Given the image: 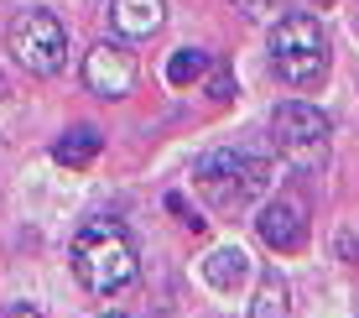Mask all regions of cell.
I'll use <instances>...</instances> for the list:
<instances>
[{"label":"cell","mask_w":359,"mask_h":318,"mask_svg":"<svg viewBox=\"0 0 359 318\" xmlns=\"http://www.w3.org/2000/svg\"><path fill=\"white\" fill-rule=\"evenodd\" d=\"M68 261H73V277H79L89 292H99V298H109V292L130 287L135 272H141L130 235L115 225V219H89V225H79Z\"/></svg>","instance_id":"1"},{"label":"cell","mask_w":359,"mask_h":318,"mask_svg":"<svg viewBox=\"0 0 359 318\" xmlns=\"http://www.w3.org/2000/svg\"><path fill=\"white\" fill-rule=\"evenodd\" d=\"M271 68L276 79H287L292 89H307L328 73V32L318 27V16H281L271 27Z\"/></svg>","instance_id":"2"},{"label":"cell","mask_w":359,"mask_h":318,"mask_svg":"<svg viewBox=\"0 0 359 318\" xmlns=\"http://www.w3.org/2000/svg\"><path fill=\"white\" fill-rule=\"evenodd\" d=\"M271 178H276V167H271L266 157H245V152H208V157H198V167H193V183L219 209H240V204L271 193Z\"/></svg>","instance_id":"3"},{"label":"cell","mask_w":359,"mask_h":318,"mask_svg":"<svg viewBox=\"0 0 359 318\" xmlns=\"http://www.w3.org/2000/svg\"><path fill=\"white\" fill-rule=\"evenodd\" d=\"M6 53L16 68L36 73V79H53L68 63V32L53 11H16L6 27Z\"/></svg>","instance_id":"4"},{"label":"cell","mask_w":359,"mask_h":318,"mask_svg":"<svg viewBox=\"0 0 359 318\" xmlns=\"http://www.w3.org/2000/svg\"><path fill=\"white\" fill-rule=\"evenodd\" d=\"M328 115L318 105H307V100H287V105H276L271 110V136H276V146L292 157L297 167H313V162H323V146H328Z\"/></svg>","instance_id":"5"},{"label":"cell","mask_w":359,"mask_h":318,"mask_svg":"<svg viewBox=\"0 0 359 318\" xmlns=\"http://www.w3.org/2000/svg\"><path fill=\"white\" fill-rule=\"evenodd\" d=\"M135 53L126 42H94L89 58H83V84H89V94L99 100H126L135 89Z\"/></svg>","instance_id":"6"},{"label":"cell","mask_w":359,"mask_h":318,"mask_svg":"<svg viewBox=\"0 0 359 318\" xmlns=\"http://www.w3.org/2000/svg\"><path fill=\"white\" fill-rule=\"evenodd\" d=\"M255 230H261V240H266L271 251H281V256L302 251V240H307V204L292 199V193H276V199L261 204Z\"/></svg>","instance_id":"7"},{"label":"cell","mask_w":359,"mask_h":318,"mask_svg":"<svg viewBox=\"0 0 359 318\" xmlns=\"http://www.w3.org/2000/svg\"><path fill=\"white\" fill-rule=\"evenodd\" d=\"M109 21H115L120 37H156L167 21V0H115Z\"/></svg>","instance_id":"8"},{"label":"cell","mask_w":359,"mask_h":318,"mask_svg":"<svg viewBox=\"0 0 359 318\" xmlns=\"http://www.w3.org/2000/svg\"><path fill=\"white\" fill-rule=\"evenodd\" d=\"M203 277H208V287H214V292H234L245 277H250V261H245L240 246H219V251H208Z\"/></svg>","instance_id":"9"},{"label":"cell","mask_w":359,"mask_h":318,"mask_svg":"<svg viewBox=\"0 0 359 318\" xmlns=\"http://www.w3.org/2000/svg\"><path fill=\"white\" fill-rule=\"evenodd\" d=\"M99 146H104V131H99V126H73L68 136H57L53 157L63 167H89L94 157H99Z\"/></svg>","instance_id":"10"},{"label":"cell","mask_w":359,"mask_h":318,"mask_svg":"<svg viewBox=\"0 0 359 318\" xmlns=\"http://www.w3.org/2000/svg\"><path fill=\"white\" fill-rule=\"evenodd\" d=\"M287 298H292L287 277H281L276 266H266V272H261V282H255V303H250V318H287Z\"/></svg>","instance_id":"11"},{"label":"cell","mask_w":359,"mask_h":318,"mask_svg":"<svg viewBox=\"0 0 359 318\" xmlns=\"http://www.w3.org/2000/svg\"><path fill=\"white\" fill-rule=\"evenodd\" d=\"M208 68H214V58H208V53H198V47H177V53L167 58V84H172V89H188V84H198Z\"/></svg>","instance_id":"12"},{"label":"cell","mask_w":359,"mask_h":318,"mask_svg":"<svg viewBox=\"0 0 359 318\" xmlns=\"http://www.w3.org/2000/svg\"><path fill=\"white\" fill-rule=\"evenodd\" d=\"M234 94V73L224 63H214V73H208V100H229Z\"/></svg>","instance_id":"13"},{"label":"cell","mask_w":359,"mask_h":318,"mask_svg":"<svg viewBox=\"0 0 359 318\" xmlns=\"http://www.w3.org/2000/svg\"><path fill=\"white\" fill-rule=\"evenodd\" d=\"M234 11H240L245 21H261V16H271V11H276V0H234Z\"/></svg>","instance_id":"14"},{"label":"cell","mask_w":359,"mask_h":318,"mask_svg":"<svg viewBox=\"0 0 359 318\" xmlns=\"http://www.w3.org/2000/svg\"><path fill=\"white\" fill-rule=\"evenodd\" d=\"M167 209H172V214H182V225H188V230H193V235H198V230H203V225H208V219H198V214L188 209V204H182V199H177V193H172V199H167Z\"/></svg>","instance_id":"15"},{"label":"cell","mask_w":359,"mask_h":318,"mask_svg":"<svg viewBox=\"0 0 359 318\" xmlns=\"http://www.w3.org/2000/svg\"><path fill=\"white\" fill-rule=\"evenodd\" d=\"M339 256H344V261H359V246H354V235H349V230L339 235Z\"/></svg>","instance_id":"16"},{"label":"cell","mask_w":359,"mask_h":318,"mask_svg":"<svg viewBox=\"0 0 359 318\" xmlns=\"http://www.w3.org/2000/svg\"><path fill=\"white\" fill-rule=\"evenodd\" d=\"M11 318H47V313H42V308H32V303H21V308L11 313Z\"/></svg>","instance_id":"17"},{"label":"cell","mask_w":359,"mask_h":318,"mask_svg":"<svg viewBox=\"0 0 359 318\" xmlns=\"http://www.w3.org/2000/svg\"><path fill=\"white\" fill-rule=\"evenodd\" d=\"M307 6H318V11H328V6H339V0H307Z\"/></svg>","instance_id":"18"},{"label":"cell","mask_w":359,"mask_h":318,"mask_svg":"<svg viewBox=\"0 0 359 318\" xmlns=\"http://www.w3.org/2000/svg\"><path fill=\"white\" fill-rule=\"evenodd\" d=\"M99 318H126V313H99Z\"/></svg>","instance_id":"19"}]
</instances>
